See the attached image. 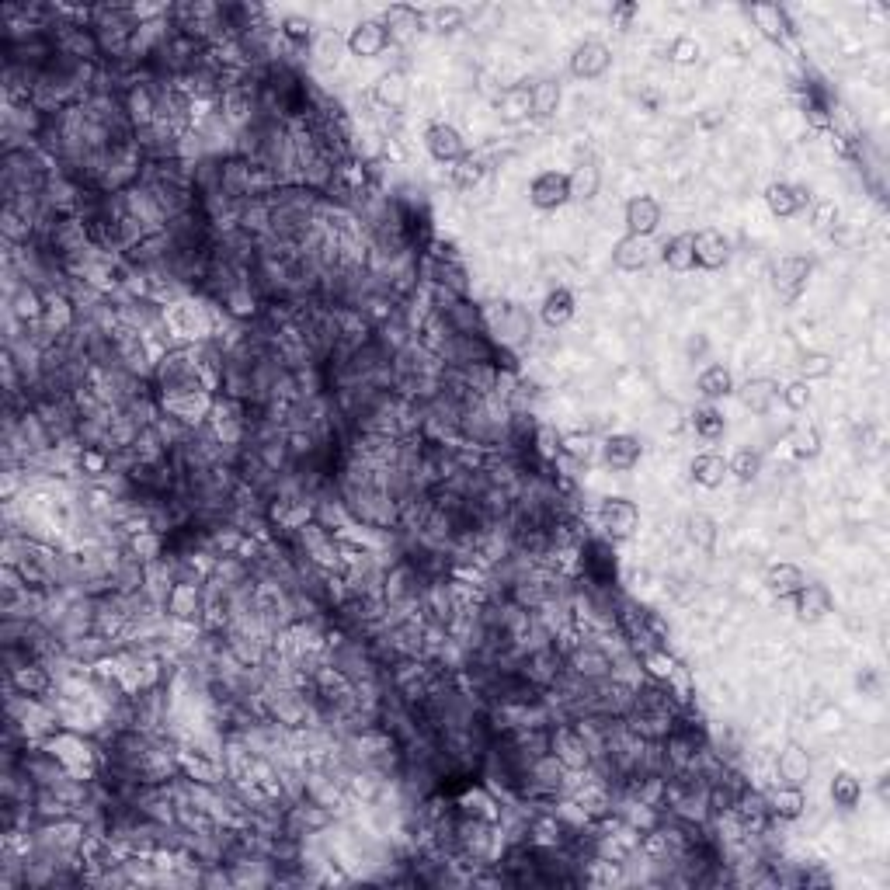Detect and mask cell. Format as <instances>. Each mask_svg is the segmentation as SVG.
<instances>
[{
	"label": "cell",
	"mask_w": 890,
	"mask_h": 890,
	"mask_svg": "<svg viewBox=\"0 0 890 890\" xmlns=\"http://www.w3.org/2000/svg\"><path fill=\"white\" fill-rule=\"evenodd\" d=\"M150 386H153V393H157V400L185 397V393H216L213 386H209L206 372L199 366V352H195V345L167 348V352L157 359V366H153Z\"/></svg>",
	"instance_id": "6da1fadb"
},
{
	"label": "cell",
	"mask_w": 890,
	"mask_h": 890,
	"mask_svg": "<svg viewBox=\"0 0 890 890\" xmlns=\"http://www.w3.org/2000/svg\"><path fill=\"white\" fill-rule=\"evenodd\" d=\"M484 331L494 345L522 355L536 341V320L519 303H484Z\"/></svg>",
	"instance_id": "7a4b0ae2"
},
{
	"label": "cell",
	"mask_w": 890,
	"mask_h": 890,
	"mask_svg": "<svg viewBox=\"0 0 890 890\" xmlns=\"http://www.w3.org/2000/svg\"><path fill=\"white\" fill-rule=\"evenodd\" d=\"M564 665L581 682H605V678H612V654L588 633H578L564 647Z\"/></svg>",
	"instance_id": "3957f363"
},
{
	"label": "cell",
	"mask_w": 890,
	"mask_h": 890,
	"mask_svg": "<svg viewBox=\"0 0 890 890\" xmlns=\"http://www.w3.org/2000/svg\"><path fill=\"white\" fill-rule=\"evenodd\" d=\"M206 585H199V581H174L171 588H167L164 602H160V609H164V616L171 619V623L178 626H199L206 623Z\"/></svg>",
	"instance_id": "277c9868"
},
{
	"label": "cell",
	"mask_w": 890,
	"mask_h": 890,
	"mask_svg": "<svg viewBox=\"0 0 890 890\" xmlns=\"http://www.w3.org/2000/svg\"><path fill=\"white\" fill-rule=\"evenodd\" d=\"M334 817H338L334 807L320 804V800L313 797H299L293 804H286V811H282V831L299 838V842H306V838L324 835L327 828H334Z\"/></svg>",
	"instance_id": "5b68a950"
},
{
	"label": "cell",
	"mask_w": 890,
	"mask_h": 890,
	"mask_svg": "<svg viewBox=\"0 0 890 890\" xmlns=\"http://www.w3.org/2000/svg\"><path fill=\"white\" fill-rule=\"evenodd\" d=\"M206 428L216 435L223 445L230 449H244L247 439V404L237 397H226V393H216L213 397V411L206 418Z\"/></svg>",
	"instance_id": "8992f818"
},
{
	"label": "cell",
	"mask_w": 890,
	"mask_h": 890,
	"mask_svg": "<svg viewBox=\"0 0 890 890\" xmlns=\"http://www.w3.org/2000/svg\"><path fill=\"white\" fill-rule=\"evenodd\" d=\"M598 536H605L609 543H623V539L637 536L640 529V508L630 498H602L595 508Z\"/></svg>",
	"instance_id": "52a82bcc"
},
{
	"label": "cell",
	"mask_w": 890,
	"mask_h": 890,
	"mask_svg": "<svg viewBox=\"0 0 890 890\" xmlns=\"http://www.w3.org/2000/svg\"><path fill=\"white\" fill-rule=\"evenodd\" d=\"M550 731V755L564 765L567 772H585L592 765V751H588L581 731L571 724V720H560V724H546Z\"/></svg>",
	"instance_id": "ba28073f"
},
{
	"label": "cell",
	"mask_w": 890,
	"mask_h": 890,
	"mask_svg": "<svg viewBox=\"0 0 890 890\" xmlns=\"http://www.w3.org/2000/svg\"><path fill=\"white\" fill-rule=\"evenodd\" d=\"M564 668L567 665H564V647L560 644L539 647V651H529L519 658V671L543 692H550L553 685H557V678L564 675Z\"/></svg>",
	"instance_id": "9c48e42d"
},
{
	"label": "cell",
	"mask_w": 890,
	"mask_h": 890,
	"mask_svg": "<svg viewBox=\"0 0 890 890\" xmlns=\"http://www.w3.org/2000/svg\"><path fill=\"white\" fill-rule=\"evenodd\" d=\"M4 689H14L21 692V696L46 699L56 692V675L46 661H25V665L4 671Z\"/></svg>",
	"instance_id": "30bf717a"
},
{
	"label": "cell",
	"mask_w": 890,
	"mask_h": 890,
	"mask_svg": "<svg viewBox=\"0 0 890 890\" xmlns=\"http://www.w3.org/2000/svg\"><path fill=\"white\" fill-rule=\"evenodd\" d=\"M345 49L355 60H376L390 49V32H386L383 18H362L359 25L348 32Z\"/></svg>",
	"instance_id": "8fae6325"
},
{
	"label": "cell",
	"mask_w": 890,
	"mask_h": 890,
	"mask_svg": "<svg viewBox=\"0 0 890 890\" xmlns=\"http://www.w3.org/2000/svg\"><path fill=\"white\" fill-rule=\"evenodd\" d=\"M456 811L466 817H480V821H501V800L484 779H470L463 790L456 793Z\"/></svg>",
	"instance_id": "7c38bea8"
},
{
	"label": "cell",
	"mask_w": 890,
	"mask_h": 890,
	"mask_svg": "<svg viewBox=\"0 0 890 890\" xmlns=\"http://www.w3.org/2000/svg\"><path fill=\"white\" fill-rule=\"evenodd\" d=\"M811 258H804V254H786V258L776 261V268H772V286H776V293L783 303H793L800 293H804L807 279H811Z\"/></svg>",
	"instance_id": "4fadbf2b"
},
{
	"label": "cell",
	"mask_w": 890,
	"mask_h": 890,
	"mask_svg": "<svg viewBox=\"0 0 890 890\" xmlns=\"http://www.w3.org/2000/svg\"><path fill=\"white\" fill-rule=\"evenodd\" d=\"M595 452H598V459H602V466H609V470H616V473H626L640 463L644 445H640L637 435H630V432H612L598 442Z\"/></svg>",
	"instance_id": "5bb4252c"
},
{
	"label": "cell",
	"mask_w": 890,
	"mask_h": 890,
	"mask_svg": "<svg viewBox=\"0 0 890 890\" xmlns=\"http://www.w3.org/2000/svg\"><path fill=\"white\" fill-rule=\"evenodd\" d=\"M379 18H383L386 32H390V46H397V49L411 46V42L425 32V14H421L418 7H411V4L386 7Z\"/></svg>",
	"instance_id": "9a60e30c"
},
{
	"label": "cell",
	"mask_w": 890,
	"mask_h": 890,
	"mask_svg": "<svg viewBox=\"0 0 890 890\" xmlns=\"http://www.w3.org/2000/svg\"><path fill=\"white\" fill-rule=\"evenodd\" d=\"M435 313L445 320V327H449L452 334H487L484 331V306H480L473 296L449 299V303L439 306Z\"/></svg>",
	"instance_id": "2e32d148"
},
{
	"label": "cell",
	"mask_w": 890,
	"mask_h": 890,
	"mask_svg": "<svg viewBox=\"0 0 890 890\" xmlns=\"http://www.w3.org/2000/svg\"><path fill=\"white\" fill-rule=\"evenodd\" d=\"M529 202L536 209H543V213L567 206V202H571V185H567V174L539 171L536 178L529 181Z\"/></svg>",
	"instance_id": "e0dca14e"
},
{
	"label": "cell",
	"mask_w": 890,
	"mask_h": 890,
	"mask_svg": "<svg viewBox=\"0 0 890 890\" xmlns=\"http://www.w3.org/2000/svg\"><path fill=\"white\" fill-rule=\"evenodd\" d=\"M692 254H696V268L717 272V268H724L731 261V240L717 226H706V230L692 233Z\"/></svg>",
	"instance_id": "ac0fdd59"
},
{
	"label": "cell",
	"mask_w": 890,
	"mask_h": 890,
	"mask_svg": "<svg viewBox=\"0 0 890 890\" xmlns=\"http://www.w3.org/2000/svg\"><path fill=\"white\" fill-rule=\"evenodd\" d=\"M425 147L432 153V160H439V164H456V160H463L466 153H470L463 133H459L452 122H432L425 133Z\"/></svg>",
	"instance_id": "d6986e66"
},
{
	"label": "cell",
	"mask_w": 890,
	"mask_h": 890,
	"mask_svg": "<svg viewBox=\"0 0 890 890\" xmlns=\"http://www.w3.org/2000/svg\"><path fill=\"white\" fill-rule=\"evenodd\" d=\"M372 101L390 115L404 112L407 101H411V80H407L404 70L393 67V70H386V74H379V80L372 84Z\"/></svg>",
	"instance_id": "ffe728a7"
},
{
	"label": "cell",
	"mask_w": 890,
	"mask_h": 890,
	"mask_svg": "<svg viewBox=\"0 0 890 890\" xmlns=\"http://www.w3.org/2000/svg\"><path fill=\"white\" fill-rule=\"evenodd\" d=\"M811 202H814L811 192H807L804 185H793V181H772V185L765 188V206H769V213L779 216V220H790V216L804 213Z\"/></svg>",
	"instance_id": "44dd1931"
},
{
	"label": "cell",
	"mask_w": 890,
	"mask_h": 890,
	"mask_svg": "<svg viewBox=\"0 0 890 890\" xmlns=\"http://www.w3.org/2000/svg\"><path fill=\"white\" fill-rule=\"evenodd\" d=\"M612 67V49L602 39H585L578 42L571 56V74L578 80H598L605 77V70Z\"/></svg>",
	"instance_id": "7402d4cb"
},
{
	"label": "cell",
	"mask_w": 890,
	"mask_h": 890,
	"mask_svg": "<svg viewBox=\"0 0 890 890\" xmlns=\"http://www.w3.org/2000/svg\"><path fill=\"white\" fill-rule=\"evenodd\" d=\"M623 223L633 237H654L661 226V202L654 195H633L623 209Z\"/></svg>",
	"instance_id": "603a6c76"
},
{
	"label": "cell",
	"mask_w": 890,
	"mask_h": 890,
	"mask_svg": "<svg viewBox=\"0 0 890 890\" xmlns=\"http://www.w3.org/2000/svg\"><path fill=\"white\" fill-rule=\"evenodd\" d=\"M4 306L25 327L28 324H39L42 310H46V293H42V289H35V286H28V282H18V286L7 289V293H4Z\"/></svg>",
	"instance_id": "cb8c5ba5"
},
{
	"label": "cell",
	"mask_w": 890,
	"mask_h": 890,
	"mask_svg": "<svg viewBox=\"0 0 890 890\" xmlns=\"http://www.w3.org/2000/svg\"><path fill=\"white\" fill-rule=\"evenodd\" d=\"M651 261H654L651 237H633V233H626V237L612 247V265H616L619 272H644Z\"/></svg>",
	"instance_id": "d4e9b609"
},
{
	"label": "cell",
	"mask_w": 890,
	"mask_h": 890,
	"mask_svg": "<svg viewBox=\"0 0 890 890\" xmlns=\"http://www.w3.org/2000/svg\"><path fill=\"white\" fill-rule=\"evenodd\" d=\"M574 313H578V299H574V293L567 286H553L550 293L543 296V306H539V320H543L550 331L567 327L574 320Z\"/></svg>",
	"instance_id": "484cf974"
},
{
	"label": "cell",
	"mask_w": 890,
	"mask_h": 890,
	"mask_svg": "<svg viewBox=\"0 0 890 890\" xmlns=\"http://www.w3.org/2000/svg\"><path fill=\"white\" fill-rule=\"evenodd\" d=\"M811 779V755L800 744H786L776 755V783L783 786H807Z\"/></svg>",
	"instance_id": "4316f807"
},
{
	"label": "cell",
	"mask_w": 890,
	"mask_h": 890,
	"mask_svg": "<svg viewBox=\"0 0 890 890\" xmlns=\"http://www.w3.org/2000/svg\"><path fill=\"white\" fill-rule=\"evenodd\" d=\"M529 112H532V84H529V80H519V84L501 87V94H498V115H501V122H508V126H519V122L529 119Z\"/></svg>",
	"instance_id": "83f0119b"
},
{
	"label": "cell",
	"mask_w": 890,
	"mask_h": 890,
	"mask_svg": "<svg viewBox=\"0 0 890 890\" xmlns=\"http://www.w3.org/2000/svg\"><path fill=\"white\" fill-rule=\"evenodd\" d=\"M765 797H769V814L776 817V821H783V824L797 821V817H804V811H807L804 786H783V783H776L772 790H765Z\"/></svg>",
	"instance_id": "f1b7e54d"
},
{
	"label": "cell",
	"mask_w": 890,
	"mask_h": 890,
	"mask_svg": "<svg viewBox=\"0 0 890 890\" xmlns=\"http://www.w3.org/2000/svg\"><path fill=\"white\" fill-rule=\"evenodd\" d=\"M748 14H751V21L758 25V32H762L769 42H779V46H783V42L790 39L793 25H790V14H786V7H779V4H755V7H748Z\"/></svg>",
	"instance_id": "f546056e"
},
{
	"label": "cell",
	"mask_w": 890,
	"mask_h": 890,
	"mask_svg": "<svg viewBox=\"0 0 890 890\" xmlns=\"http://www.w3.org/2000/svg\"><path fill=\"white\" fill-rule=\"evenodd\" d=\"M793 605H797V619L800 623H821L831 612V592L817 581H807L797 595H793Z\"/></svg>",
	"instance_id": "4dcf8cb0"
},
{
	"label": "cell",
	"mask_w": 890,
	"mask_h": 890,
	"mask_svg": "<svg viewBox=\"0 0 890 890\" xmlns=\"http://www.w3.org/2000/svg\"><path fill=\"white\" fill-rule=\"evenodd\" d=\"M734 390H738L744 411H751V414H769V407L776 404V397H779V383L769 376L748 379V383L734 386Z\"/></svg>",
	"instance_id": "1f68e13d"
},
{
	"label": "cell",
	"mask_w": 890,
	"mask_h": 890,
	"mask_svg": "<svg viewBox=\"0 0 890 890\" xmlns=\"http://www.w3.org/2000/svg\"><path fill=\"white\" fill-rule=\"evenodd\" d=\"M689 473L699 487H706V491H717V487H724V480L731 477L727 459L720 456V452H699V456L692 459Z\"/></svg>",
	"instance_id": "d6a6232c"
},
{
	"label": "cell",
	"mask_w": 890,
	"mask_h": 890,
	"mask_svg": "<svg viewBox=\"0 0 890 890\" xmlns=\"http://www.w3.org/2000/svg\"><path fill=\"white\" fill-rule=\"evenodd\" d=\"M126 550L133 553L143 564H157V560L167 557V532L160 529H140L126 539Z\"/></svg>",
	"instance_id": "836d02e7"
},
{
	"label": "cell",
	"mask_w": 890,
	"mask_h": 890,
	"mask_svg": "<svg viewBox=\"0 0 890 890\" xmlns=\"http://www.w3.org/2000/svg\"><path fill=\"white\" fill-rule=\"evenodd\" d=\"M804 585H807V574L800 571L797 564H772L769 571H765V588L776 598H793Z\"/></svg>",
	"instance_id": "e575fe53"
},
{
	"label": "cell",
	"mask_w": 890,
	"mask_h": 890,
	"mask_svg": "<svg viewBox=\"0 0 890 890\" xmlns=\"http://www.w3.org/2000/svg\"><path fill=\"white\" fill-rule=\"evenodd\" d=\"M567 185H571V202H588V199H595L598 188H602V171H598V164L592 157L578 160V167L567 174Z\"/></svg>",
	"instance_id": "d590c367"
},
{
	"label": "cell",
	"mask_w": 890,
	"mask_h": 890,
	"mask_svg": "<svg viewBox=\"0 0 890 890\" xmlns=\"http://www.w3.org/2000/svg\"><path fill=\"white\" fill-rule=\"evenodd\" d=\"M560 98H564L560 80H553V77L536 80V84H532V112H529V119H536V122L553 119V115H557V108H560Z\"/></svg>",
	"instance_id": "8d00e7d4"
},
{
	"label": "cell",
	"mask_w": 890,
	"mask_h": 890,
	"mask_svg": "<svg viewBox=\"0 0 890 890\" xmlns=\"http://www.w3.org/2000/svg\"><path fill=\"white\" fill-rule=\"evenodd\" d=\"M689 425L703 442H717V439H724V432H727V418L717 404L696 407V411L689 414Z\"/></svg>",
	"instance_id": "74e56055"
},
{
	"label": "cell",
	"mask_w": 890,
	"mask_h": 890,
	"mask_svg": "<svg viewBox=\"0 0 890 890\" xmlns=\"http://www.w3.org/2000/svg\"><path fill=\"white\" fill-rule=\"evenodd\" d=\"M661 261L668 265V272L685 275L696 268V254H692V233H678L671 237L665 247H661Z\"/></svg>",
	"instance_id": "f35d334b"
},
{
	"label": "cell",
	"mask_w": 890,
	"mask_h": 890,
	"mask_svg": "<svg viewBox=\"0 0 890 890\" xmlns=\"http://www.w3.org/2000/svg\"><path fill=\"white\" fill-rule=\"evenodd\" d=\"M449 178H452V188H459V192H473V188H477L480 181L487 178L484 157H477V153H466L463 160H456V164L449 167Z\"/></svg>",
	"instance_id": "ab89813d"
},
{
	"label": "cell",
	"mask_w": 890,
	"mask_h": 890,
	"mask_svg": "<svg viewBox=\"0 0 890 890\" xmlns=\"http://www.w3.org/2000/svg\"><path fill=\"white\" fill-rule=\"evenodd\" d=\"M696 390L706 397V404H713V400L727 397V393H734V376L727 366H706L703 372H699L696 379Z\"/></svg>",
	"instance_id": "60d3db41"
},
{
	"label": "cell",
	"mask_w": 890,
	"mask_h": 890,
	"mask_svg": "<svg viewBox=\"0 0 890 890\" xmlns=\"http://www.w3.org/2000/svg\"><path fill=\"white\" fill-rule=\"evenodd\" d=\"M279 32H282V42H286L289 53H293V56L306 53V49L313 46V39H317V35H313V25L306 18H299V14H289V18H282L279 21Z\"/></svg>",
	"instance_id": "b9f144b4"
},
{
	"label": "cell",
	"mask_w": 890,
	"mask_h": 890,
	"mask_svg": "<svg viewBox=\"0 0 890 890\" xmlns=\"http://www.w3.org/2000/svg\"><path fill=\"white\" fill-rule=\"evenodd\" d=\"M859 800H863V783L852 772H835L831 776V804L838 811H856Z\"/></svg>",
	"instance_id": "7bdbcfd3"
},
{
	"label": "cell",
	"mask_w": 890,
	"mask_h": 890,
	"mask_svg": "<svg viewBox=\"0 0 890 890\" xmlns=\"http://www.w3.org/2000/svg\"><path fill=\"white\" fill-rule=\"evenodd\" d=\"M640 668H644V678L668 682V678L678 671V658L668 654V647H647V651H640Z\"/></svg>",
	"instance_id": "ee69618b"
},
{
	"label": "cell",
	"mask_w": 890,
	"mask_h": 890,
	"mask_svg": "<svg viewBox=\"0 0 890 890\" xmlns=\"http://www.w3.org/2000/svg\"><path fill=\"white\" fill-rule=\"evenodd\" d=\"M685 536H689V543L696 546V550H713V543H717V522L703 512H692L689 519H685Z\"/></svg>",
	"instance_id": "f6af8a7d"
},
{
	"label": "cell",
	"mask_w": 890,
	"mask_h": 890,
	"mask_svg": "<svg viewBox=\"0 0 890 890\" xmlns=\"http://www.w3.org/2000/svg\"><path fill=\"white\" fill-rule=\"evenodd\" d=\"M532 452H536V459H543L546 466H553V459L560 456V432H557V428L546 425V421H539L536 435H532Z\"/></svg>",
	"instance_id": "bcb514c9"
},
{
	"label": "cell",
	"mask_w": 890,
	"mask_h": 890,
	"mask_svg": "<svg viewBox=\"0 0 890 890\" xmlns=\"http://www.w3.org/2000/svg\"><path fill=\"white\" fill-rule=\"evenodd\" d=\"M595 439L588 432H571V435H560V456L567 459H578V463H592L595 456Z\"/></svg>",
	"instance_id": "7dc6e473"
},
{
	"label": "cell",
	"mask_w": 890,
	"mask_h": 890,
	"mask_svg": "<svg viewBox=\"0 0 890 890\" xmlns=\"http://www.w3.org/2000/svg\"><path fill=\"white\" fill-rule=\"evenodd\" d=\"M341 46H345V42H341V35L320 32L317 39H313L310 53H313V60H317L320 67H338V63H341Z\"/></svg>",
	"instance_id": "c3c4849f"
},
{
	"label": "cell",
	"mask_w": 890,
	"mask_h": 890,
	"mask_svg": "<svg viewBox=\"0 0 890 890\" xmlns=\"http://www.w3.org/2000/svg\"><path fill=\"white\" fill-rule=\"evenodd\" d=\"M790 445L800 459H811V456H817V449H821V435H817V428L811 421H797L790 432Z\"/></svg>",
	"instance_id": "681fc988"
},
{
	"label": "cell",
	"mask_w": 890,
	"mask_h": 890,
	"mask_svg": "<svg viewBox=\"0 0 890 890\" xmlns=\"http://www.w3.org/2000/svg\"><path fill=\"white\" fill-rule=\"evenodd\" d=\"M727 470H731L741 484H751V480L762 473V456H758V452H751V449H738L731 459H727Z\"/></svg>",
	"instance_id": "f907efd6"
},
{
	"label": "cell",
	"mask_w": 890,
	"mask_h": 890,
	"mask_svg": "<svg viewBox=\"0 0 890 890\" xmlns=\"http://www.w3.org/2000/svg\"><path fill=\"white\" fill-rule=\"evenodd\" d=\"M797 369H800V379H804V383H811V379L831 376L835 359H831V355H824V352H804V355H800V362H797Z\"/></svg>",
	"instance_id": "816d5d0a"
},
{
	"label": "cell",
	"mask_w": 890,
	"mask_h": 890,
	"mask_svg": "<svg viewBox=\"0 0 890 890\" xmlns=\"http://www.w3.org/2000/svg\"><path fill=\"white\" fill-rule=\"evenodd\" d=\"M428 28H439V32H456V28L466 25V11L463 7H432L425 14Z\"/></svg>",
	"instance_id": "f5cc1de1"
},
{
	"label": "cell",
	"mask_w": 890,
	"mask_h": 890,
	"mask_svg": "<svg viewBox=\"0 0 890 890\" xmlns=\"http://www.w3.org/2000/svg\"><path fill=\"white\" fill-rule=\"evenodd\" d=\"M779 397H783V404L790 407V411H807V404H811V383L793 379L790 386H783V390H779Z\"/></svg>",
	"instance_id": "db71d44e"
},
{
	"label": "cell",
	"mask_w": 890,
	"mask_h": 890,
	"mask_svg": "<svg viewBox=\"0 0 890 890\" xmlns=\"http://www.w3.org/2000/svg\"><path fill=\"white\" fill-rule=\"evenodd\" d=\"M699 53H703V46H699L692 35H678V39L668 46V60L671 63H696Z\"/></svg>",
	"instance_id": "11a10c76"
},
{
	"label": "cell",
	"mask_w": 890,
	"mask_h": 890,
	"mask_svg": "<svg viewBox=\"0 0 890 890\" xmlns=\"http://www.w3.org/2000/svg\"><path fill=\"white\" fill-rule=\"evenodd\" d=\"M835 223H838V206H835V202H831V199L811 202V226H814V230L828 233V230H835Z\"/></svg>",
	"instance_id": "9f6ffc18"
},
{
	"label": "cell",
	"mask_w": 890,
	"mask_h": 890,
	"mask_svg": "<svg viewBox=\"0 0 890 890\" xmlns=\"http://www.w3.org/2000/svg\"><path fill=\"white\" fill-rule=\"evenodd\" d=\"M661 425H665L668 432H678V428H682V411H678V404L661 407Z\"/></svg>",
	"instance_id": "6f0895ef"
},
{
	"label": "cell",
	"mask_w": 890,
	"mask_h": 890,
	"mask_svg": "<svg viewBox=\"0 0 890 890\" xmlns=\"http://www.w3.org/2000/svg\"><path fill=\"white\" fill-rule=\"evenodd\" d=\"M633 14H637V4H619L612 7V21H616L619 28H626L633 21Z\"/></svg>",
	"instance_id": "680465c9"
}]
</instances>
